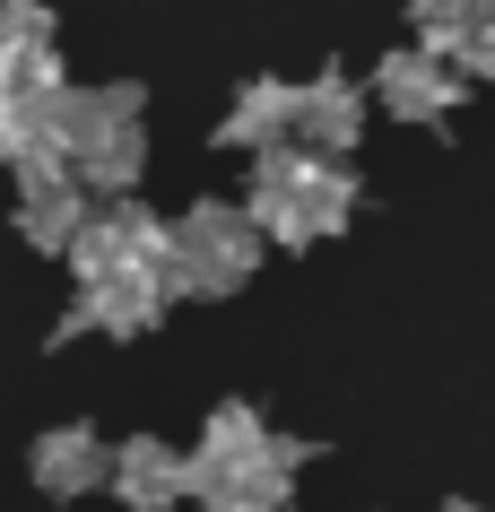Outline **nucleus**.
Masks as SVG:
<instances>
[{"instance_id":"obj_5","label":"nucleus","mask_w":495,"mask_h":512,"mask_svg":"<svg viewBox=\"0 0 495 512\" xmlns=\"http://www.w3.org/2000/svg\"><path fill=\"white\" fill-rule=\"evenodd\" d=\"M157 322H165V287L148 270H113V278H79V296H70L53 339H87V330L139 339V330H157Z\"/></svg>"},{"instance_id":"obj_12","label":"nucleus","mask_w":495,"mask_h":512,"mask_svg":"<svg viewBox=\"0 0 495 512\" xmlns=\"http://www.w3.org/2000/svg\"><path fill=\"white\" fill-rule=\"evenodd\" d=\"M87 217V191L70 183V174H44V183H18V235L35 243V252H70V235H79Z\"/></svg>"},{"instance_id":"obj_10","label":"nucleus","mask_w":495,"mask_h":512,"mask_svg":"<svg viewBox=\"0 0 495 512\" xmlns=\"http://www.w3.org/2000/svg\"><path fill=\"white\" fill-rule=\"evenodd\" d=\"M113 469L105 452V434L96 426H53V434H35V452H27V478L53 495V504H79V495H96Z\"/></svg>"},{"instance_id":"obj_7","label":"nucleus","mask_w":495,"mask_h":512,"mask_svg":"<svg viewBox=\"0 0 495 512\" xmlns=\"http://www.w3.org/2000/svg\"><path fill=\"white\" fill-rule=\"evenodd\" d=\"M357 139H365V87L348 79V70H322V79L296 87V131H287V148L339 165Z\"/></svg>"},{"instance_id":"obj_4","label":"nucleus","mask_w":495,"mask_h":512,"mask_svg":"<svg viewBox=\"0 0 495 512\" xmlns=\"http://www.w3.org/2000/svg\"><path fill=\"white\" fill-rule=\"evenodd\" d=\"M165 252H174V296H235L261 270V226L235 200H192L165 217Z\"/></svg>"},{"instance_id":"obj_13","label":"nucleus","mask_w":495,"mask_h":512,"mask_svg":"<svg viewBox=\"0 0 495 512\" xmlns=\"http://www.w3.org/2000/svg\"><path fill=\"white\" fill-rule=\"evenodd\" d=\"M0 44H53V9L44 0H0Z\"/></svg>"},{"instance_id":"obj_8","label":"nucleus","mask_w":495,"mask_h":512,"mask_svg":"<svg viewBox=\"0 0 495 512\" xmlns=\"http://www.w3.org/2000/svg\"><path fill=\"white\" fill-rule=\"evenodd\" d=\"M409 18H417V53L452 61L461 79L495 70V0H409Z\"/></svg>"},{"instance_id":"obj_2","label":"nucleus","mask_w":495,"mask_h":512,"mask_svg":"<svg viewBox=\"0 0 495 512\" xmlns=\"http://www.w3.org/2000/svg\"><path fill=\"white\" fill-rule=\"evenodd\" d=\"M235 209L261 226V243H322L357 217V174L304 157V148H270V157H252V191Z\"/></svg>"},{"instance_id":"obj_9","label":"nucleus","mask_w":495,"mask_h":512,"mask_svg":"<svg viewBox=\"0 0 495 512\" xmlns=\"http://www.w3.org/2000/svg\"><path fill=\"white\" fill-rule=\"evenodd\" d=\"M105 486H113V504H131V512H174L192 495V469H183V452H174L165 434H131V443L113 452Z\"/></svg>"},{"instance_id":"obj_1","label":"nucleus","mask_w":495,"mask_h":512,"mask_svg":"<svg viewBox=\"0 0 495 512\" xmlns=\"http://www.w3.org/2000/svg\"><path fill=\"white\" fill-rule=\"evenodd\" d=\"M183 469H192V504H209V512H287L304 443L270 434V417L252 400H218L200 443L183 452Z\"/></svg>"},{"instance_id":"obj_11","label":"nucleus","mask_w":495,"mask_h":512,"mask_svg":"<svg viewBox=\"0 0 495 512\" xmlns=\"http://www.w3.org/2000/svg\"><path fill=\"white\" fill-rule=\"evenodd\" d=\"M287 131H296V79H244L218 122V148L270 157V148H287Z\"/></svg>"},{"instance_id":"obj_6","label":"nucleus","mask_w":495,"mask_h":512,"mask_svg":"<svg viewBox=\"0 0 495 512\" xmlns=\"http://www.w3.org/2000/svg\"><path fill=\"white\" fill-rule=\"evenodd\" d=\"M374 105L391 113V122H443V113H461V96H469V79L452 70V61H435V53H383L374 61V87H365Z\"/></svg>"},{"instance_id":"obj_3","label":"nucleus","mask_w":495,"mask_h":512,"mask_svg":"<svg viewBox=\"0 0 495 512\" xmlns=\"http://www.w3.org/2000/svg\"><path fill=\"white\" fill-rule=\"evenodd\" d=\"M148 96L139 87H70V131H61V165L70 183L96 200H131L139 165H148Z\"/></svg>"}]
</instances>
